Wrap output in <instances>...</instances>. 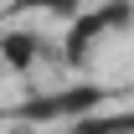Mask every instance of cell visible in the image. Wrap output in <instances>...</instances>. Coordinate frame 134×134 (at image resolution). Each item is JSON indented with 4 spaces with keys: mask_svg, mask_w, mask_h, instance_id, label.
Wrapping results in <instances>:
<instances>
[{
    "mask_svg": "<svg viewBox=\"0 0 134 134\" xmlns=\"http://www.w3.org/2000/svg\"><path fill=\"white\" fill-rule=\"evenodd\" d=\"M62 134H134V108H93Z\"/></svg>",
    "mask_w": 134,
    "mask_h": 134,
    "instance_id": "277c9868",
    "label": "cell"
},
{
    "mask_svg": "<svg viewBox=\"0 0 134 134\" xmlns=\"http://www.w3.org/2000/svg\"><path fill=\"white\" fill-rule=\"evenodd\" d=\"M129 26H134V0H103V5H88V10H77V16H72V26H67V36H62V57L77 67V62H88V57H93V47H98L103 36L129 31Z\"/></svg>",
    "mask_w": 134,
    "mask_h": 134,
    "instance_id": "6da1fadb",
    "label": "cell"
},
{
    "mask_svg": "<svg viewBox=\"0 0 134 134\" xmlns=\"http://www.w3.org/2000/svg\"><path fill=\"white\" fill-rule=\"evenodd\" d=\"M108 103V88H93V83H77V88H67V93H52V98H36L26 114L31 119H57V114H67V119H83V114H93V108H103Z\"/></svg>",
    "mask_w": 134,
    "mask_h": 134,
    "instance_id": "7a4b0ae2",
    "label": "cell"
},
{
    "mask_svg": "<svg viewBox=\"0 0 134 134\" xmlns=\"http://www.w3.org/2000/svg\"><path fill=\"white\" fill-rule=\"evenodd\" d=\"M62 16V21H72L77 10H88V0H16V16Z\"/></svg>",
    "mask_w": 134,
    "mask_h": 134,
    "instance_id": "5b68a950",
    "label": "cell"
},
{
    "mask_svg": "<svg viewBox=\"0 0 134 134\" xmlns=\"http://www.w3.org/2000/svg\"><path fill=\"white\" fill-rule=\"evenodd\" d=\"M41 31H31V26H5L0 31V62L10 67V72H31L36 62H41Z\"/></svg>",
    "mask_w": 134,
    "mask_h": 134,
    "instance_id": "3957f363",
    "label": "cell"
}]
</instances>
